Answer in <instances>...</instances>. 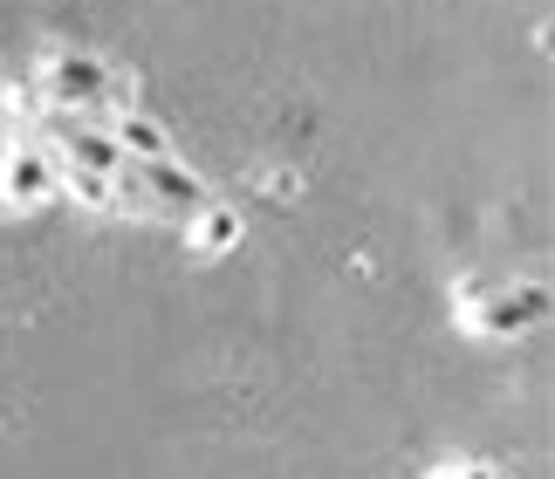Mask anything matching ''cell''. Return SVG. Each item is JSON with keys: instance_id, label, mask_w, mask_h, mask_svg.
<instances>
[{"instance_id": "7a4b0ae2", "label": "cell", "mask_w": 555, "mask_h": 479, "mask_svg": "<svg viewBox=\"0 0 555 479\" xmlns=\"http://www.w3.org/2000/svg\"><path fill=\"white\" fill-rule=\"evenodd\" d=\"M49 199H62V158H55L49 144L14 138L8 179H0V206H8V212H35V206H49Z\"/></svg>"}, {"instance_id": "6da1fadb", "label": "cell", "mask_w": 555, "mask_h": 479, "mask_svg": "<svg viewBox=\"0 0 555 479\" xmlns=\"http://www.w3.org/2000/svg\"><path fill=\"white\" fill-rule=\"evenodd\" d=\"M453 301H460V329L466 336H528L548 315L542 281H515V288H494V295H487L480 281H460Z\"/></svg>"}, {"instance_id": "8fae6325", "label": "cell", "mask_w": 555, "mask_h": 479, "mask_svg": "<svg viewBox=\"0 0 555 479\" xmlns=\"http://www.w3.org/2000/svg\"><path fill=\"white\" fill-rule=\"evenodd\" d=\"M494 479H515V472H501V466H494Z\"/></svg>"}, {"instance_id": "277c9868", "label": "cell", "mask_w": 555, "mask_h": 479, "mask_svg": "<svg viewBox=\"0 0 555 479\" xmlns=\"http://www.w3.org/2000/svg\"><path fill=\"white\" fill-rule=\"evenodd\" d=\"M131 179L152 192V206L165 212V220H179V212H199L212 192L199 185V171H185L179 158H152V165H131Z\"/></svg>"}, {"instance_id": "3957f363", "label": "cell", "mask_w": 555, "mask_h": 479, "mask_svg": "<svg viewBox=\"0 0 555 479\" xmlns=\"http://www.w3.org/2000/svg\"><path fill=\"white\" fill-rule=\"evenodd\" d=\"M49 151L62 158V171H96V179H124V171H131V158H124L117 138H111V124H90V117H69Z\"/></svg>"}, {"instance_id": "30bf717a", "label": "cell", "mask_w": 555, "mask_h": 479, "mask_svg": "<svg viewBox=\"0 0 555 479\" xmlns=\"http://www.w3.org/2000/svg\"><path fill=\"white\" fill-rule=\"evenodd\" d=\"M425 479H460V466H439V472H425Z\"/></svg>"}, {"instance_id": "9c48e42d", "label": "cell", "mask_w": 555, "mask_h": 479, "mask_svg": "<svg viewBox=\"0 0 555 479\" xmlns=\"http://www.w3.org/2000/svg\"><path fill=\"white\" fill-rule=\"evenodd\" d=\"M8 151H14V138H0V179H8Z\"/></svg>"}, {"instance_id": "5b68a950", "label": "cell", "mask_w": 555, "mask_h": 479, "mask_svg": "<svg viewBox=\"0 0 555 479\" xmlns=\"http://www.w3.org/2000/svg\"><path fill=\"white\" fill-rule=\"evenodd\" d=\"M185 247H192V260H227L241 247V212L227 199H206L199 212H185Z\"/></svg>"}, {"instance_id": "ba28073f", "label": "cell", "mask_w": 555, "mask_h": 479, "mask_svg": "<svg viewBox=\"0 0 555 479\" xmlns=\"http://www.w3.org/2000/svg\"><path fill=\"white\" fill-rule=\"evenodd\" d=\"M261 192L268 199H302V179L295 171H261Z\"/></svg>"}, {"instance_id": "52a82bcc", "label": "cell", "mask_w": 555, "mask_h": 479, "mask_svg": "<svg viewBox=\"0 0 555 479\" xmlns=\"http://www.w3.org/2000/svg\"><path fill=\"white\" fill-rule=\"evenodd\" d=\"M62 192L90 212H117V179H96V171H62Z\"/></svg>"}, {"instance_id": "8992f818", "label": "cell", "mask_w": 555, "mask_h": 479, "mask_svg": "<svg viewBox=\"0 0 555 479\" xmlns=\"http://www.w3.org/2000/svg\"><path fill=\"white\" fill-rule=\"evenodd\" d=\"M111 138H117V151H124L131 165L172 158V130H165L158 117H144V111H124V117H111Z\"/></svg>"}]
</instances>
